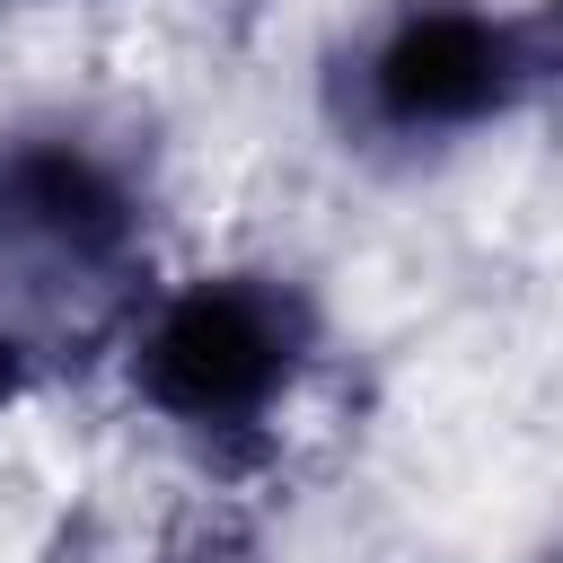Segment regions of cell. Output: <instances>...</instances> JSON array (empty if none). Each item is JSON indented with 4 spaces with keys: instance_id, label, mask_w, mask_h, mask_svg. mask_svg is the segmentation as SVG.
<instances>
[{
    "instance_id": "1",
    "label": "cell",
    "mask_w": 563,
    "mask_h": 563,
    "mask_svg": "<svg viewBox=\"0 0 563 563\" xmlns=\"http://www.w3.org/2000/svg\"><path fill=\"white\" fill-rule=\"evenodd\" d=\"M334 317L308 273L273 255H211L150 273L114 308V396L202 466H255L308 413Z\"/></svg>"
},
{
    "instance_id": "2",
    "label": "cell",
    "mask_w": 563,
    "mask_h": 563,
    "mask_svg": "<svg viewBox=\"0 0 563 563\" xmlns=\"http://www.w3.org/2000/svg\"><path fill=\"white\" fill-rule=\"evenodd\" d=\"M317 88L334 141L378 167H449L554 97L528 0H369Z\"/></svg>"
},
{
    "instance_id": "3",
    "label": "cell",
    "mask_w": 563,
    "mask_h": 563,
    "mask_svg": "<svg viewBox=\"0 0 563 563\" xmlns=\"http://www.w3.org/2000/svg\"><path fill=\"white\" fill-rule=\"evenodd\" d=\"M158 273V167L123 123L44 106L0 123V290L123 308Z\"/></svg>"
},
{
    "instance_id": "4",
    "label": "cell",
    "mask_w": 563,
    "mask_h": 563,
    "mask_svg": "<svg viewBox=\"0 0 563 563\" xmlns=\"http://www.w3.org/2000/svg\"><path fill=\"white\" fill-rule=\"evenodd\" d=\"M35 387H44V352H35V325H26V308L0 290V431L35 405Z\"/></svg>"
},
{
    "instance_id": "5",
    "label": "cell",
    "mask_w": 563,
    "mask_h": 563,
    "mask_svg": "<svg viewBox=\"0 0 563 563\" xmlns=\"http://www.w3.org/2000/svg\"><path fill=\"white\" fill-rule=\"evenodd\" d=\"M528 18H537V44H545V88L563 97V0H528Z\"/></svg>"
},
{
    "instance_id": "6",
    "label": "cell",
    "mask_w": 563,
    "mask_h": 563,
    "mask_svg": "<svg viewBox=\"0 0 563 563\" xmlns=\"http://www.w3.org/2000/svg\"><path fill=\"white\" fill-rule=\"evenodd\" d=\"M528 563H563V537H545V545H537V554H528Z\"/></svg>"
}]
</instances>
